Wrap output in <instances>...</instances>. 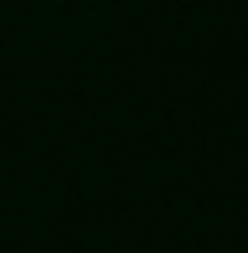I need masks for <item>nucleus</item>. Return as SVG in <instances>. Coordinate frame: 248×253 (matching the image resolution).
Returning <instances> with one entry per match:
<instances>
[]
</instances>
